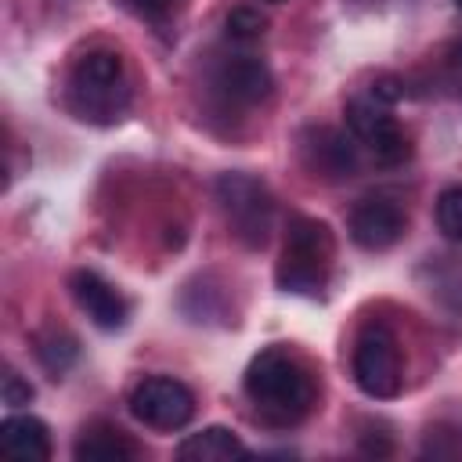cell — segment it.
<instances>
[{"label": "cell", "instance_id": "6da1fadb", "mask_svg": "<svg viewBox=\"0 0 462 462\" xmlns=\"http://www.w3.org/2000/svg\"><path fill=\"white\" fill-rule=\"evenodd\" d=\"M242 390L253 401L256 415L271 426H296L300 419L310 415L318 397L307 365L282 346H267L249 361L242 375Z\"/></svg>", "mask_w": 462, "mask_h": 462}, {"label": "cell", "instance_id": "7a4b0ae2", "mask_svg": "<svg viewBox=\"0 0 462 462\" xmlns=\"http://www.w3.org/2000/svg\"><path fill=\"white\" fill-rule=\"evenodd\" d=\"M130 97H134V87L116 51H87L69 72L65 105L83 123H94V126L119 123L130 108Z\"/></svg>", "mask_w": 462, "mask_h": 462}, {"label": "cell", "instance_id": "3957f363", "mask_svg": "<svg viewBox=\"0 0 462 462\" xmlns=\"http://www.w3.org/2000/svg\"><path fill=\"white\" fill-rule=\"evenodd\" d=\"M336 256V242L325 220L314 217H292L289 220V235H285V249L278 260V289L282 292H296V296H318L328 282V267Z\"/></svg>", "mask_w": 462, "mask_h": 462}, {"label": "cell", "instance_id": "277c9868", "mask_svg": "<svg viewBox=\"0 0 462 462\" xmlns=\"http://www.w3.org/2000/svg\"><path fill=\"white\" fill-rule=\"evenodd\" d=\"M217 206L231 227V235L245 249H263L271 224H274V199L263 180L253 173H220L213 184Z\"/></svg>", "mask_w": 462, "mask_h": 462}, {"label": "cell", "instance_id": "5b68a950", "mask_svg": "<svg viewBox=\"0 0 462 462\" xmlns=\"http://www.w3.org/2000/svg\"><path fill=\"white\" fill-rule=\"evenodd\" d=\"M350 372H354L357 390L372 401H390L401 393V383H404L401 343L383 321H372L357 332L354 354H350Z\"/></svg>", "mask_w": 462, "mask_h": 462}, {"label": "cell", "instance_id": "8992f818", "mask_svg": "<svg viewBox=\"0 0 462 462\" xmlns=\"http://www.w3.org/2000/svg\"><path fill=\"white\" fill-rule=\"evenodd\" d=\"M346 130L357 144L368 148V155L379 166H401L411 155V141L401 130V123L390 116V105L375 101L372 94L346 101Z\"/></svg>", "mask_w": 462, "mask_h": 462}, {"label": "cell", "instance_id": "52a82bcc", "mask_svg": "<svg viewBox=\"0 0 462 462\" xmlns=\"http://www.w3.org/2000/svg\"><path fill=\"white\" fill-rule=\"evenodd\" d=\"M130 415L148 430H184L195 415V393L173 375H148L130 390Z\"/></svg>", "mask_w": 462, "mask_h": 462}, {"label": "cell", "instance_id": "ba28073f", "mask_svg": "<svg viewBox=\"0 0 462 462\" xmlns=\"http://www.w3.org/2000/svg\"><path fill=\"white\" fill-rule=\"evenodd\" d=\"M346 231H350L354 245H361L365 253H383V249H390L404 238L408 213L390 195H368L350 209Z\"/></svg>", "mask_w": 462, "mask_h": 462}, {"label": "cell", "instance_id": "9c48e42d", "mask_svg": "<svg viewBox=\"0 0 462 462\" xmlns=\"http://www.w3.org/2000/svg\"><path fill=\"white\" fill-rule=\"evenodd\" d=\"M300 155H303L307 170H314L325 180H343V177H354L361 170V155H357L354 134H343L336 126H310V130H303Z\"/></svg>", "mask_w": 462, "mask_h": 462}, {"label": "cell", "instance_id": "30bf717a", "mask_svg": "<svg viewBox=\"0 0 462 462\" xmlns=\"http://www.w3.org/2000/svg\"><path fill=\"white\" fill-rule=\"evenodd\" d=\"M69 292H72L76 307H79L97 328H105V332L123 328L126 318H130V303L123 300V292H119L112 282H105L97 271H87V267L72 271V274H69Z\"/></svg>", "mask_w": 462, "mask_h": 462}, {"label": "cell", "instance_id": "8fae6325", "mask_svg": "<svg viewBox=\"0 0 462 462\" xmlns=\"http://www.w3.org/2000/svg\"><path fill=\"white\" fill-rule=\"evenodd\" d=\"M213 83L235 105H260L274 90V76H271L267 61L263 58H253V54H235V58L220 61Z\"/></svg>", "mask_w": 462, "mask_h": 462}, {"label": "cell", "instance_id": "7c38bea8", "mask_svg": "<svg viewBox=\"0 0 462 462\" xmlns=\"http://www.w3.org/2000/svg\"><path fill=\"white\" fill-rule=\"evenodd\" d=\"M0 448L18 462H47L51 458L47 422L36 415H7L0 422Z\"/></svg>", "mask_w": 462, "mask_h": 462}, {"label": "cell", "instance_id": "4fadbf2b", "mask_svg": "<svg viewBox=\"0 0 462 462\" xmlns=\"http://www.w3.org/2000/svg\"><path fill=\"white\" fill-rule=\"evenodd\" d=\"M245 455H249V448L227 426H206V430H199V433H191L177 444L180 462H235V458H245Z\"/></svg>", "mask_w": 462, "mask_h": 462}, {"label": "cell", "instance_id": "5bb4252c", "mask_svg": "<svg viewBox=\"0 0 462 462\" xmlns=\"http://www.w3.org/2000/svg\"><path fill=\"white\" fill-rule=\"evenodd\" d=\"M72 455L79 462H126V458H137V444L119 426L94 422V426H87L79 433Z\"/></svg>", "mask_w": 462, "mask_h": 462}, {"label": "cell", "instance_id": "9a60e30c", "mask_svg": "<svg viewBox=\"0 0 462 462\" xmlns=\"http://www.w3.org/2000/svg\"><path fill=\"white\" fill-rule=\"evenodd\" d=\"M76 357H79V343H76L72 332H65V328H43L36 336V361L43 365V372L51 379H61L76 365Z\"/></svg>", "mask_w": 462, "mask_h": 462}, {"label": "cell", "instance_id": "2e32d148", "mask_svg": "<svg viewBox=\"0 0 462 462\" xmlns=\"http://www.w3.org/2000/svg\"><path fill=\"white\" fill-rule=\"evenodd\" d=\"M437 227H440L444 238L462 242V184L440 191V199H437Z\"/></svg>", "mask_w": 462, "mask_h": 462}, {"label": "cell", "instance_id": "e0dca14e", "mask_svg": "<svg viewBox=\"0 0 462 462\" xmlns=\"http://www.w3.org/2000/svg\"><path fill=\"white\" fill-rule=\"evenodd\" d=\"M224 25L231 40H260L267 32V18L256 7H231Z\"/></svg>", "mask_w": 462, "mask_h": 462}, {"label": "cell", "instance_id": "ac0fdd59", "mask_svg": "<svg viewBox=\"0 0 462 462\" xmlns=\"http://www.w3.org/2000/svg\"><path fill=\"white\" fill-rule=\"evenodd\" d=\"M0 401L7 408H22L32 401V386L14 372V368H4V379H0Z\"/></svg>", "mask_w": 462, "mask_h": 462}, {"label": "cell", "instance_id": "d6986e66", "mask_svg": "<svg viewBox=\"0 0 462 462\" xmlns=\"http://www.w3.org/2000/svg\"><path fill=\"white\" fill-rule=\"evenodd\" d=\"M126 4L148 22H166L184 7V0H126Z\"/></svg>", "mask_w": 462, "mask_h": 462}, {"label": "cell", "instance_id": "ffe728a7", "mask_svg": "<svg viewBox=\"0 0 462 462\" xmlns=\"http://www.w3.org/2000/svg\"><path fill=\"white\" fill-rule=\"evenodd\" d=\"M375 101H383V105H397L401 97H404V79H397V76H379L375 83H372V90H368Z\"/></svg>", "mask_w": 462, "mask_h": 462}, {"label": "cell", "instance_id": "44dd1931", "mask_svg": "<svg viewBox=\"0 0 462 462\" xmlns=\"http://www.w3.org/2000/svg\"><path fill=\"white\" fill-rule=\"evenodd\" d=\"M448 72H451V79L455 83H462V40H455L451 47H448Z\"/></svg>", "mask_w": 462, "mask_h": 462}, {"label": "cell", "instance_id": "7402d4cb", "mask_svg": "<svg viewBox=\"0 0 462 462\" xmlns=\"http://www.w3.org/2000/svg\"><path fill=\"white\" fill-rule=\"evenodd\" d=\"M455 7H458V11H462V0H455Z\"/></svg>", "mask_w": 462, "mask_h": 462}, {"label": "cell", "instance_id": "603a6c76", "mask_svg": "<svg viewBox=\"0 0 462 462\" xmlns=\"http://www.w3.org/2000/svg\"><path fill=\"white\" fill-rule=\"evenodd\" d=\"M271 4H278V0H271Z\"/></svg>", "mask_w": 462, "mask_h": 462}]
</instances>
